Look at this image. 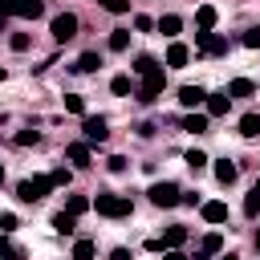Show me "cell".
<instances>
[{
    "label": "cell",
    "mask_w": 260,
    "mask_h": 260,
    "mask_svg": "<svg viewBox=\"0 0 260 260\" xmlns=\"http://www.w3.org/2000/svg\"><path fill=\"white\" fill-rule=\"evenodd\" d=\"M244 215H260V191H256V187H252L248 199H244Z\"/></svg>",
    "instance_id": "83f0119b"
},
{
    "label": "cell",
    "mask_w": 260,
    "mask_h": 260,
    "mask_svg": "<svg viewBox=\"0 0 260 260\" xmlns=\"http://www.w3.org/2000/svg\"><path fill=\"white\" fill-rule=\"evenodd\" d=\"M8 45H12V53H24V49H28V32H12Z\"/></svg>",
    "instance_id": "d6a6232c"
},
{
    "label": "cell",
    "mask_w": 260,
    "mask_h": 260,
    "mask_svg": "<svg viewBox=\"0 0 260 260\" xmlns=\"http://www.w3.org/2000/svg\"><path fill=\"white\" fill-rule=\"evenodd\" d=\"M65 211H69V215H85V211H89V199H85V195H69V199H65Z\"/></svg>",
    "instance_id": "603a6c76"
},
{
    "label": "cell",
    "mask_w": 260,
    "mask_h": 260,
    "mask_svg": "<svg viewBox=\"0 0 260 260\" xmlns=\"http://www.w3.org/2000/svg\"><path fill=\"white\" fill-rule=\"evenodd\" d=\"M256 252H260V232H256Z\"/></svg>",
    "instance_id": "f6af8a7d"
},
{
    "label": "cell",
    "mask_w": 260,
    "mask_h": 260,
    "mask_svg": "<svg viewBox=\"0 0 260 260\" xmlns=\"http://www.w3.org/2000/svg\"><path fill=\"white\" fill-rule=\"evenodd\" d=\"M223 93H228V98H252V93H256V81H248V77H236V81H232Z\"/></svg>",
    "instance_id": "5bb4252c"
},
{
    "label": "cell",
    "mask_w": 260,
    "mask_h": 260,
    "mask_svg": "<svg viewBox=\"0 0 260 260\" xmlns=\"http://www.w3.org/2000/svg\"><path fill=\"white\" fill-rule=\"evenodd\" d=\"M8 12H12V16H20V20H37V16L45 12V4H41V0H12V4H8Z\"/></svg>",
    "instance_id": "52a82bcc"
},
{
    "label": "cell",
    "mask_w": 260,
    "mask_h": 260,
    "mask_svg": "<svg viewBox=\"0 0 260 260\" xmlns=\"http://www.w3.org/2000/svg\"><path fill=\"white\" fill-rule=\"evenodd\" d=\"M49 191H53L49 175H32V179H20V183H16V195H20L24 203H41Z\"/></svg>",
    "instance_id": "7a4b0ae2"
},
{
    "label": "cell",
    "mask_w": 260,
    "mask_h": 260,
    "mask_svg": "<svg viewBox=\"0 0 260 260\" xmlns=\"http://www.w3.org/2000/svg\"><path fill=\"white\" fill-rule=\"evenodd\" d=\"M146 195H150V203H154V207H175L183 191H179V187H175L171 179H162V183H154V187H150Z\"/></svg>",
    "instance_id": "277c9868"
},
{
    "label": "cell",
    "mask_w": 260,
    "mask_h": 260,
    "mask_svg": "<svg viewBox=\"0 0 260 260\" xmlns=\"http://www.w3.org/2000/svg\"><path fill=\"white\" fill-rule=\"evenodd\" d=\"M199 211H203V219H207V223H223V219H228V203H219V199L199 203Z\"/></svg>",
    "instance_id": "8fae6325"
},
{
    "label": "cell",
    "mask_w": 260,
    "mask_h": 260,
    "mask_svg": "<svg viewBox=\"0 0 260 260\" xmlns=\"http://www.w3.org/2000/svg\"><path fill=\"white\" fill-rule=\"evenodd\" d=\"M219 260H240V256H236V252H228V256H219Z\"/></svg>",
    "instance_id": "ee69618b"
},
{
    "label": "cell",
    "mask_w": 260,
    "mask_h": 260,
    "mask_svg": "<svg viewBox=\"0 0 260 260\" xmlns=\"http://www.w3.org/2000/svg\"><path fill=\"white\" fill-rule=\"evenodd\" d=\"M110 260H130V252H126V248H114V252H110Z\"/></svg>",
    "instance_id": "b9f144b4"
},
{
    "label": "cell",
    "mask_w": 260,
    "mask_h": 260,
    "mask_svg": "<svg viewBox=\"0 0 260 260\" xmlns=\"http://www.w3.org/2000/svg\"><path fill=\"white\" fill-rule=\"evenodd\" d=\"M73 69H77V73H98V69H102V57H98V53H81Z\"/></svg>",
    "instance_id": "d6986e66"
},
{
    "label": "cell",
    "mask_w": 260,
    "mask_h": 260,
    "mask_svg": "<svg viewBox=\"0 0 260 260\" xmlns=\"http://www.w3.org/2000/svg\"><path fill=\"white\" fill-rule=\"evenodd\" d=\"M37 142H41V134H37V130H32V126H28V130H20V134H16V146H37Z\"/></svg>",
    "instance_id": "4dcf8cb0"
},
{
    "label": "cell",
    "mask_w": 260,
    "mask_h": 260,
    "mask_svg": "<svg viewBox=\"0 0 260 260\" xmlns=\"http://www.w3.org/2000/svg\"><path fill=\"white\" fill-rule=\"evenodd\" d=\"M179 102H183L187 110H199V106L207 102V89H203V85H183V89H179Z\"/></svg>",
    "instance_id": "ba28073f"
},
{
    "label": "cell",
    "mask_w": 260,
    "mask_h": 260,
    "mask_svg": "<svg viewBox=\"0 0 260 260\" xmlns=\"http://www.w3.org/2000/svg\"><path fill=\"white\" fill-rule=\"evenodd\" d=\"M65 110H69V114H85V98L69 93V98H65Z\"/></svg>",
    "instance_id": "836d02e7"
},
{
    "label": "cell",
    "mask_w": 260,
    "mask_h": 260,
    "mask_svg": "<svg viewBox=\"0 0 260 260\" xmlns=\"http://www.w3.org/2000/svg\"><path fill=\"white\" fill-rule=\"evenodd\" d=\"M81 134H85V142H106V134H110V122L98 114V118H85L81 122Z\"/></svg>",
    "instance_id": "8992f818"
},
{
    "label": "cell",
    "mask_w": 260,
    "mask_h": 260,
    "mask_svg": "<svg viewBox=\"0 0 260 260\" xmlns=\"http://www.w3.org/2000/svg\"><path fill=\"white\" fill-rule=\"evenodd\" d=\"M179 203H183V207H199V195H195V191H187V195H179Z\"/></svg>",
    "instance_id": "f35d334b"
},
{
    "label": "cell",
    "mask_w": 260,
    "mask_h": 260,
    "mask_svg": "<svg viewBox=\"0 0 260 260\" xmlns=\"http://www.w3.org/2000/svg\"><path fill=\"white\" fill-rule=\"evenodd\" d=\"M16 228V215L12 211H0V232H12Z\"/></svg>",
    "instance_id": "d590c367"
},
{
    "label": "cell",
    "mask_w": 260,
    "mask_h": 260,
    "mask_svg": "<svg viewBox=\"0 0 260 260\" xmlns=\"http://www.w3.org/2000/svg\"><path fill=\"white\" fill-rule=\"evenodd\" d=\"M154 28H158L162 37H179V28H183V20H179V16L171 12V16H158V20H154Z\"/></svg>",
    "instance_id": "e0dca14e"
},
{
    "label": "cell",
    "mask_w": 260,
    "mask_h": 260,
    "mask_svg": "<svg viewBox=\"0 0 260 260\" xmlns=\"http://www.w3.org/2000/svg\"><path fill=\"white\" fill-rule=\"evenodd\" d=\"M195 24H199L203 32H211V28H215V4H199V12H195Z\"/></svg>",
    "instance_id": "2e32d148"
},
{
    "label": "cell",
    "mask_w": 260,
    "mask_h": 260,
    "mask_svg": "<svg viewBox=\"0 0 260 260\" xmlns=\"http://www.w3.org/2000/svg\"><path fill=\"white\" fill-rule=\"evenodd\" d=\"M162 260H191V256H183L179 248H171V252H162Z\"/></svg>",
    "instance_id": "60d3db41"
},
{
    "label": "cell",
    "mask_w": 260,
    "mask_h": 260,
    "mask_svg": "<svg viewBox=\"0 0 260 260\" xmlns=\"http://www.w3.org/2000/svg\"><path fill=\"white\" fill-rule=\"evenodd\" d=\"M191 260H211V256H207V252H199V256H191Z\"/></svg>",
    "instance_id": "7bdbcfd3"
},
{
    "label": "cell",
    "mask_w": 260,
    "mask_h": 260,
    "mask_svg": "<svg viewBox=\"0 0 260 260\" xmlns=\"http://www.w3.org/2000/svg\"><path fill=\"white\" fill-rule=\"evenodd\" d=\"M240 41H244V45H248V49H260V28H248V32H244V37H240Z\"/></svg>",
    "instance_id": "e575fe53"
},
{
    "label": "cell",
    "mask_w": 260,
    "mask_h": 260,
    "mask_svg": "<svg viewBox=\"0 0 260 260\" xmlns=\"http://www.w3.org/2000/svg\"><path fill=\"white\" fill-rule=\"evenodd\" d=\"M8 4H12V0H0V32H4V24H8V16H12V12H8Z\"/></svg>",
    "instance_id": "ab89813d"
},
{
    "label": "cell",
    "mask_w": 260,
    "mask_h": 260,
    "mask_svg": "<svg viewBox=\"0 0 260 260\" xmlns=\"http://www.w3.org/2000/svg\"><path fill=\"white\" fill-rule=\"evenodd\" d=\"M183 162H187V167H191V171H203V167H207V162H211V158H207V154H203V150H187V154H183Z\"/></svg>",
    "instance_id": "cb8c5ba5"
},
{
    "label": "cell",
    "mask_w": 260,
    "mask_h": 260,
    "mask_svg": "<svg viewBox=\"0 0 260 260\" xmlns=\"http://www.w3.org/2000/svg\"><path fill=\"white\" fill-rule=\"evenodd\" d=\"M126 45H130V32H122V28H118V32H110V49H114V53H122Z\"/></svg>",
    "instance_id": "f546056e"
},
{
    "label": "cell",
    "mask_w": 260,
    "mask_h": 260,
    "mask_svg": "<svg viewBox=\"0 0 260 260\" xmlns=\"http://www.w3.org/2000/svg\"><path fill=\"white\" fill-rule=\"evenodd\" d=\"M162 85H167V73H162V65H158L154 73H146V77H142V85L134 89V98H138L142 106H150V102H154V98L162 93Z\"/></svg>",
    "instance_id": "3957f363"
},
{
    "label": "cell",
    "mask_w": 260,
    "mask_h": 260,
    "mask_svg": "<svg viewBox=\"0 0 260 260\" xmlns=\"http://www.w3.org/2000/svg\"><path fill=\"white\" fill-rule=\"evenodd\" d=\"M0 183H4V167H0Z\"/></svg>",
    "instance_id": "bcb514c9"
},
{
    "label": "cell",
    "mask_w": 260,
    "mask_h": 260,
    "mask_svg": "<svg viewBox=\"0 0 260 260\" xmlns=\"http://www.w3.org/2000/svg\"><path fill=\"white\" fill-rule=\"evenodd\" d=\"M0 77H4V69H0Z\"/></svg>",
    "instance_id": "c3c4849f"
},
{
    "label": "cell",
    "mask_w": 260,
    "mask_h": 260,
    "mask_svg": "<svg viewBox=\"0 0 260 260\" xmlns=\"http://www.w3.org/2000/svg\"><path fill=\"white\" fill-rule=\"evenodd\" d=\"M240 134H244V138H256V134H260V114H244V118H240Z\"/></svg>",
    "instance_id": "ffe728a7"
},
{
    "label": "cell",
    "mask_w": 260,
    "mask_h": 260,
    "mask_svg": "<svg viewBox=\"0 0 260 260\" xmlns=\"http://www.w3.org/2000/svg\"><path fill=\"white\" fill-rule=\"evenodd\" d=\"M219 248H223V236H219V232H207V236H203V252H207V256H215Z\"/></svg>",
    "instance_id": "4316f807"
},
{
    "label": "cell",
    "mask_w": 260,
    "mask_h": 260,
    "mask_svg": "<svg viewBox=\"0 0 260 260\" xmlns=\"http://www.w3.org/2000/svg\"><path fill=\"white\" fill-rule=\"evenodd\" d=\"M106 12H114V16H122V12H130V0H98Z\"/></svg>",
    "instance_id": "f1b7e54d"
},
{
    "label": "cell",
    "mask_w": 260,
    "mask_h": 260,
    "mask_svg": "<svg viewBox=\"0 0 260 260\" xmlns=\"http://www.w3.org/2000/svg\"><path fill=\"white\" fill-rule=\"evenodd\" d=\"M69 260H93V240H77L73 244V256Z\"/></svg>",
    "instance_id": "d4e9b609"
},
{
    "label": "cell",
    "mask_w": 260,
    "mask_h": 260,
    "mask_svg": "<svg viewBox=\"0 0 260 260\" xmlns=\"http://www.w3.org/2000/svg\"><path fill=\"white\" fill-rule=\"evenodd\" d=\"M77 37V16L73 12H57L53 16V41H73Z\"/></svg>",
    "instance_id": "5b68a950"
},
{
    "label": "cell",
    "mask_w": 260,
    "mask_h": 260,
    "mask_svg": "<svg viewBox=\"0 0 260 260\" xmlns=\"http://www.w3.org/2000/svg\"><path fill=\"white\" fill-rule=\"evenodd\" d=\"M183 244H187V228H179V223H175V228H167V232H162V252L183 248Z\"/></svg>",
    "instance_id": "4fadbf2b"
},
{
    "label": "cell",
    "mask_w": 260,
    "mask_h": 260,
    "mask_svg": "<svg viewBox=\"0 0 260 260\" xmlns=\"http://www.w3.org/2000/svg\"><path fill=\"white\" fill-rule=\"evenodd\" d=\"M130 69H134V73H138V77H146V73H154V69H158V61H154V57H146V53H142V57H134V65H130Z\"/></svg>",
    "instance_id": "44dd1931"
},
{
    "label": "cell",
    "mask_w": 260,
    "mask_h": 260,
    "mask_svg": "<svg viewBox=\"0 0 260 260\" xmlns=\"http://www.w3.org/2000/svg\"><path fill=\"white\" fill-rule=\"evenodd\" d=\"M187 61H191V49H187L183 41H171V49H167V65H171V69H183Z\"/></svg>",
    "instance_id": "9c48e42d"
},
{
    "label": "cell",
    "mask_w": 260,
    "mask_h": 260,
    "mask_svg": "<svg viewBox=\"0 0 260 260\" xmlns=\"http://www.w3.org/2000/svg\"><path fill=\"white\" fill-rule=\"evenodd\" d=\"M183 130L203 134V130H207V114H187V118H183Z\"/></svg>",
    "instance_id": "7402d4cb"
},
{
    "label": "cell",
    "mask_w": 260,
    "mask_h": 260,
    "mask_svg": "<svg viewBox=\"0 0 260 260\" xmlns=\"http://www.w3.org/2000/svg\"><path fill=\"white\" fill-rule=\"evenodd\" d=\"M110 89H114L118 98H126V93H134V85H130V77H126V73H118V77L110 81Z\"/></svg>",
    "instance_id": "484cf974"
},
{
    "label": "cell",
    "mask_w": 260,
    "mask_h": 260,
    "mask_svg": "<svg viewBox=\"0 0 260 260\" xmlns=\"http://www.w3.org/2000/svg\"><path fill=\"white\" fill-rule=\"evenodd\" d=\"M89 207H93L98 215H106V219H122V215H130V199H126V195H110V191H98V195L89 199Z\"/></svg>",
    "instance_id": "6da1fadb"
},
{
    "label": "cell",
    "mask_w": 260,
    "mask_h": 260,
    "mask_svg": "<svg viewBox=\"0 0 260 260\" xmlns=\"http://www.w3.org/2000/svg\"><path fill=\"white\" fill-rule=\"evenodd\" d=\"M256 191H260V179H256Z\"/></svg>",
    "instance_id": "7dc6e473"
},
{
    "label": "cell",
    "mask_w": 260,
    "mask_h": 260,
    "mask_svg": "<svg viewBox=\"0 0 260 260\" xmlns=\"http://www.w3.org/2000/svg\"><path fill=\"white\" fill-rule=\"evenodd\" d=\"M134 28H138V32H150L154 20H150V16H134Z\"/></svg>",
    "instance_id": "8d00e7d4"
},
{
    "label": "cell",
    "mask_w": 260,
    "mask_h": 260,
    "mask_svg": "<svg viewBox=\"0 0 260 260\" xmlns=\"http://www.w3.org/2000/svg\"><path fill=\"white\" fill-rule=\"evenodd\" d=\"M53 228H57L61 236H73V232H77V215H69V211H57V215H53Z\"/></svg>",
    "instance_id": "ac0fdd59"
},
{
    "label": "cell",
    "mask_w": 260,
    "mask_h": 260,
    "mask_svg": "<svg viewBox=\"0 0 260 260\" xmlns=\"http://www.w3.org/2000/svg\"><path fill=\"white\" fill-rule=\"evenodd\" d=\"M65 158L77 162V167H85V162H89V142H69V146H65Z\"/></svg>",
    "instance_id": "9a60e30c"
},
{
    "label": "cell",
    "mask_w": 260,
    "mask_h": 260,
    "mask_svg": "<svg viewBox=\"0 0 260 260\" xmlns=\"http://www.w3.org/2000/svg\"><path fill=\"white\" fill-rule=\"evenodd\" d=\"M236 175H240V171H236V162H232V158H215V179H219L223 187H232V183H236Z\"/></svg>",
    "instance_id": "7c38bea8"
},
{
    "label": "cell",
    "mask_w": 260,
    "mask_h": 260,
    "mask_svg": "<svg viewBox=\"0 0 260 260\" xmlns=\"http://www.w3.org/2000/svg\"><path fill=\"white\" fill-rule=\"evenodd\" d=\"M203 106H207V118H219V114H228L232 98H228V93L219 89V93H207V102H203Z\"/></svg>",
    "instance_id": "30bf717a"
},
{
    "label": "cell",
    "mask_w": 260,
    "mask_h": 260,
    "mask_svg": "<svg viewBox=\"0 0 260 260\" xmlns=\"http://www.w3.org/2000/svg\"><path fill=\"white\" fill-rule=\"evenodd\" d=\"M106 167H110V171H114V175H122V171H126V158H122V154H114V158H110V162H106Z\"/></svg>",
    "instance_id": "74e56055"
},
{
    "label": "cell",
    "mask_w": 260,
    "mask_h": 260,
    "mask_svg": "<svg viewBox=\"0 0 260 260\" xmlns=\"http://www.w3.org/2000/svg\"><path fill=\"white\" fill-rule=\"evenodd\" d=\"M69 179H73V175H69L65 167H57V171H49V183H53V187H69Z\"/></svg>",
    "instance_id": "1f68e13d"
}]
</instances>
